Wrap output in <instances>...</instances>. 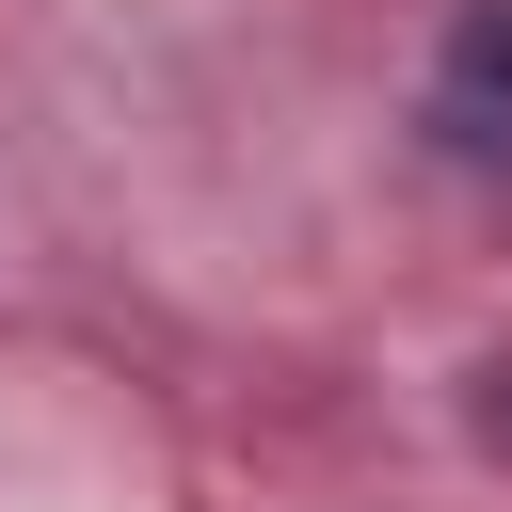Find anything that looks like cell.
<instances>
[{"label": "cell", "instance_id": "cell-1", "mask_svg": "<svg viewBox=\"0 0 512 512\" xmlns=\"http://www.w3.org/2000/svg\"><path fill=\"white\" fill-rule=\"evenodd\" d=\"M432 128H448L464 160H512V0H480V16L448 32V64H432Z\"/></svg>", "mask_w": 512, "mask_h": 512}]
</instances>
